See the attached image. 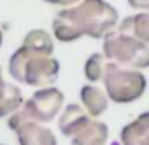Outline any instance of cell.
Masks as SVG:
<instances>
[{"label":"cell","mask_w":149,"mask_h":145,"mask_svg":"<svg viewBox=\"0 0 149 145\" xmlns=\"http://www.w3.org/2000/svg\"><path fill=\"white\" fill-rule=\"evenodd\" d=\"M44 2L51 4V6H61V7H70V6H76L79 4L81 0H44Z\"/></svg>","instance_id":"obj_16"},{"label":"cell","mask_w":149,"mask_h":145,"mask_svg":"<svg viewBox=\"0 0 149 145\" xmlns=\"http://www.w3.org/2000/svg\"><path fill=\"white\" fill-rule=\"evenodd\" d=\"M104 54L109 61L126 68L142 70L149 66V46L119 30H111L104 37Z\"/></svg>","instance_id":"obj_4"},{"label":"cell","mask_w":149,"mask_h":145,"mask_svg":"<svg viewBox=\"0 0 149 145\" xmlns=\"http://www.w3.org/2000/svg\"><path fill=\"white\" fill-rule=\"evenodd\" d=\"M14 131L19 145H58L54 133L37 121H26Z\"/></svg>","instance_id":"obj_6"},{"label":"cell","mask_w":149,"mask_h":145,"mask_svg":"<svg viewBox=\"0 0 149 145\" xmlns=\"http://www.w3.org/2000/svg\"><path fill=\"white\" fill-rule=\"evenodd\" d=\"M60 72V63L53 56L32 51L23 44L9 59V74L21 84L47 88L51 86Z\"/></svg>","instance_id":"obj_2"},{"label":"cell","mask_w":149,"mask_h":145,"mask_svg":"<svg viewBox=\"0 0 149 145\" xmlns=\"http://www.w3.org/2000/svg\"><path fill=\"white\" fill-rule=\"evenodd\" d=\"M90 121H91V115L88 114V110L84 107H79L77 103H70L61 112V115L58 119V128H60L61 135L72 138L79 129H83Z\"/></svg>","instance_id":"obj_7"},{"label":"cell","mask_w":149,"mask_h":145,"mask_svg":"<svg viewBox=\"0 0 149 145\" xmlns=\"http://www.w3.org/2000/svg\"><path fill=\"white\" fill-rule=\"evenodd\" d=\"M146 86L147 81L140 70L126 68L109 61L107 72L104 75V88L109 100L114 103H132L144 95Z\"/></svg>","instance_id":"obj_5"},{"label":"cell","mask_w":149,"mask_h":145,"mask_svg":"<svg viewBox=\"0 0 149 145\" xmlns=\"http://www.w3.org/2000/svg\"><path fill=\"white\" fill-rule=\"evenodd\" d=\"M23 105V96H21V89L14 84H6V89L0 95V117H7L11 114H14L18 108H21Z\"/></svg>","instance_id":"obj_13"},{"label":"cell","mask_w":149,"mask_h":145,"mask_svg":"<svg viewBox=\"0 0 149 145\" xmlns=\"http://www.w3.org/2000/svg\"><path fill=\"white\" fill-rule=\"evenodd\" d=\"M23 46L32 49V51H37V52H42V54H47V56H53V51H54V44H53V37L46 32V30H30L23 40Z\"/></svg>","instance_id":"obj_12"},{"label":"cell","mask_w":149,"mask_h":145,"mask_svg":"<svg viewBox=\"0 0 149 145\" xmlns=\"http://www.w3.org/2000/svg\"><path fill=\"white\" fill-rule=\"evenodd\" d=\"M118 30L149 44V11H140L135 16L125 18L121 23H118Z\"/></svg>","instance_id":"obj_11"},{"label":"cell","mask_w":149,"mask_h":145,"mask_svg":"<svg viewBox=\"0 0 149 145\" xmlns=\"http://www.w3.org/2000/svg\"><path fill=\"white\" fill-rule=\"evenodd\" d=\"M109 128L102 121H90L72 136L70 145H107Z\"/></svg>","instance_id":"obj_8"},{"label":"cell","mask_w":149,"mask_h":145,"mask_svg":"<svg viewBox=\"0 0 149 145\" xmlns=\"http://www.w3.org/2000/svg\"><path fill=\"white\" fill-rule=\"evenodd\" d=\"M63 93L56 88H42L35 91L14 114L9 115L7 126L11 129H16L19 124L26 121H37V122H51L63 107Z\"/></svg>","instance_id":"obj_3"},{"label":"cell","mask_w":149,"mask_h":145,"mask_svg":"<svg viewBox=\"0 0 149 145\" xmlns=\"http://www.w3.org/2000/svg\"><path fill=\"white\" fill-rule=\"evenodd\" d=\"M79 95H81L83 107L88 110V114L91 117H100L107 110V107H109V96H107V93L102 91L100 88L93 86V84L83 86Z\"/></svg>","instance_id":"obj_10"},{"label":"cell","mask_w":149,"mask_h":145,"mask_svg":"<svg viewBox=\"0 0 149 145\" xmlns=\"http://www.w3.org/2000/svg\"><path fill=\"white\" fill-rule=\"evenodd\" d=\"M128 6L139 11H149V0H128Z\"/></svg>","instance_id":"obj_15"},{"label":"cell","mask_w":149,"mask_h":145,"mask_svg":"<svg viewBox=\"0 0 149 145\" xmlns=\"http://www.w3.org/2000/svg\"><path fill=\"white\" fill-rule=\"evenodd\" d=\"M109 66V58L104 52H95L86 59L84 65V75L90 82H98L104 81V75Z\"/></svg>","instance_id":"obj_14"},{"label":"cell","mask_w":149,"mask_h":145,"mask_svg":"<svg viewBox=\"0 0 149 145\" xmlns=\"http://www.w3.org/2000/svg\"><path fill=\"white\" fill-rule=\"evenodd\" d=\"M0 46H2V30H0Z\"/></svg>","instance_id":"obj_18"},{"label":"cell","mask_w":149,"mask_h":145,"mask_svg":"<svg viewBox=\"0 0 149 145\" xmlns=\"http://www.w3.org/2000/svg\"><path fill=\"white\" fill-rule=\"evenodd\" d=\"M123 145H149V112L140 114L135 121L121 129Z\"/></svg>","instance_id":"obj_9"},{"label":"cell","mask_w":149,"mask_h":145,"mask_svg":"<svg viewBox=\"0 0 149 145\" xmlns=\"http://www.w3.org/2000/svg\"><path fill=\"white\" fill-rule=\"evenodd\" d=\"M6 84H7V82L2 79V66H0V95H2V91L6 89Z\"/></svg>","instance_id":"obj_17"},{"label":"cell","mask_w":149,"mask_h":145,"mask_svg":"<svg viewBox=\"0 0 149 145\" xmlns=\"http://www.w3.org/2000/svg\"><path fill=\"white\" fill-rule=\"evenodd\" d=\"M118 26V11L105 0H81L61 9L53 19V35L60 42H74L81 37L104 39Z\"/></svg>","instance_id":"obj_1"}]
</instances>
